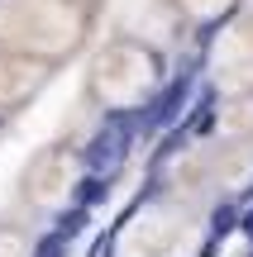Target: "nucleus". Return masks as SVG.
I'll return each mask as SVG.
<instances>
[{"label": "nucleus", "mask_w": 253, "mask_h": 257, "mask_svg": "<svg viewBox=\"0 0 253 257\" xmlns=\"http://www.w3.org/2000/svg\"><path fill=\"white\" fill-rule=\"evenodd\" d=\"M86 5L76 0H0V53L57 67L86 43Z\"/></svg>", "instance_id": "f257e3e1"}, {"label": "nucleus", "mask_w": 253, "mask_h": 257, "mask_svg": "<svg viewBox=\"0 0 253 257\" xmlns=\"http://www.w3.org/2000/svg\"><path fill=\"white\" fill-rule=\"evenodd\" d=\"M162 86V57L143 38L115 34L91 57V95L105 110H143Z\"/></svg>", "instance_id": "f03ea898"}, {"label": "nucleus", "mask_w": 253, "mask_h": 257, "mask_svg": "<svg viewBox=\"0 0 253 257\" xmlns=\"http://www.w3.org/2000/svg\"><path fill=\"white\" fill-rule=\"evenodd\" d=\"M76 181H81V162H76L72 148H48V153H38L34 162H29L24 172V200L34 205V210H57V205L72 200Z\"/></svg>", "instance_id": "7ed1b4c3"}, {"label": "nucleus", "mask_w": 253, "mask_h": 257, "mask_svg": "<svg viewBox=\"0 0 253 257\" xmlns=\"http://www.w3.org/2000/svg\"><path fill=\"white\" fill-rule=\"evenodd\" d=\"M48 76H53L48 62H34V57H19V53H0V114L29 105L48 86Z\"/></svg>", "instance_id": "20e7f679"}, {"label": "nucleus", "mask_w": 253, "mask_h": 257, "mask_svg": "<svg viewBox=\"0 0 253 257\" xmlns=\"http://www.w3.org/2000/svg\"><path fill=\"white\" fill-rule=\"evenodd\" d=\"M167 238H172L167 214L148 210V214H139V219H134L129 238H124V257H162V252H167Z\"/></svg>", "instance_id": "39448f33"}, {"label": "nucleus", "mask_w": 253, "mask_h": 257, "mask_svg": "<svg viewBox=\"0 0 253 257\" xmlns=\"http://www.w3.org/2000/svg\"><path fill=\"white\" fill-rule=\"evenodd\" d=\"M162 5H167L177 19H187V24H210V19L234 15L239 0H162Z\"/></svg>", "instance_id": "423d86ee"}, {"label": "nucleus", "mask_w": 253, "mask_h": 257, "mask_svg": "<svg viewBox=\"0 0 253 257\" xmlns=\"http://www.w3.org/2000/svg\"><path fill=\"white\" fill-rule=\"evenodd\" d=\"M0 257H29V243L19 229H0Z\"/></svg>", "instance_id": "0eeeda50"}, {"label": "nucleus", "mask_w": 253, "mask_h": 257, "mask_svg": "<svg viewBox=\"0 0 253 257\" xmlns=\"http://www.w3.org/2000/svg\"><path fill=\"white\" fill-rule=\"evenodd\" d=\"M239 15H244V29H253V0H239Z\"/></svg>", "instance_id": "6e6552de"}, {"label": "nucleus", "mask_w": 253, "mask_h": 257, "mask_svg": "<svg viewBox=\"0 0 253 257\" xmlns=\"http://www.w3.org/2000/svg\"><path fill=\"white\" fill-rule=\"evenodd\" d=\"M76 5H86V0H76Z\"/></svg>", "instance_id": "1a4fd4ad"}]
</instances>
